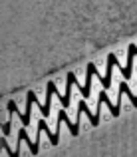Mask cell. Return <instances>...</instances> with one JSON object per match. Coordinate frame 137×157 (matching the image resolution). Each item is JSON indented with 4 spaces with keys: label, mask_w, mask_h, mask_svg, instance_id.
<instances>
[{
    "label": "cell",
    "mask_w": 137,
    "mask_h": 157,
    "mask_svg": "<svg viewBox=\"0 0 137 157\" xmlns=\"http://www.w3.org/2000/svg\"><path fill=\"white\" fill-rule=\"evenodd\" d=\"M135 52H137V46H135V44H131V46H129V50H127V68H123V66H119L117 58H115L113 54H109V56H107V60H109L111 64H113V68H119V70H121V74H123V76L127 78V80H129V78H131V64H133Z\"/></svg>",
    "instance_id": "cell-1"
},
{
    "label": "cell",
    "mask_w": 137,
    "mask_h": 157,
    "mask_svg": "<svg viewBox=\"0 0 137 157\" xmlns=\"http://www.w3.org/2000/svg\"><path fill=\"white\" fill-rule=\"evenodd\" d=\"M74 84H76V76H74V74H68V76H66V94H58L56 84H52L54 94H56V96L62 100V105H64V107L70 105V96H72V86H74Z\"/></svg>",
    "instance_id": "cell-2"
},
{
    "label": "cell",
    "mask_w": 137,
    "mask_h": 157,
    "mask_svg": "<svg viewBox=\"0 0 137 157\" xmlns=\"http://www.w3.org/2000/svg\"><path fill=\"white\" fill-rule=\"evenodd\" d=\"M46 129H48V125H46L44 121H40V123H38V133H36V141H34L38 147H40V133H42V131H46ZM48 137H50V141H52V145H58V143H60V135L50 133V131H48Z\"/></svg>",
    "instance_id": "cell-3"
},
{
    "label": "cell",
    "mask_w": 137,
    "mask_h": 157,
    "mask_svg": "<svg viewBox=\"0 0 137 157\" xmlns=\"http://www.w3.org/2000/svg\"><path fill=\"white\" fill-rule=\"evenodd\" d=\"M78 111H82V113H86L89 117V121L93 123V125H97L99 123V115H95V113H91V109L88 105H86V101H80V104H78Z\"/></svg>",
    "instance_id": "cell-4"
},
{
    "label": "cell",
    "mask_w": 137,
    "mask_h": 157,
    "mask_svg": "<svg viewBox=\"0 0 137 157\" xmlns=\"http://www.w3.org/2000/svg\"><path fill=\"white\" fill-rule=\"evenodd\" d=\"M18 139H20V141H28V145H30V151H32V155H36V153H38V149H40V147H38V145H34V141H32V139H28V135H26V131H24V129H20V133H18Z\"/></svg>",
    "instance_id": "cell-5"
},
{
    "label": "cell",
    "mask_w": 137,
    "mask_h": 157,
    "mask_svg": "<svg viewBox=\"0 0 137 157\" xmlns=\"http://www.w3.org/2000/svg\"><path fill=\"white\" fill-rule=\"evenodd\" d=\"M119 92H123V94H127V98H129L131 100V104H133V107H137V98L133 96V94L129 92V86L125 84V82H121V84H119Z\"/></svg>",
    "instance_id": "cell-6"
}]
</instances>
